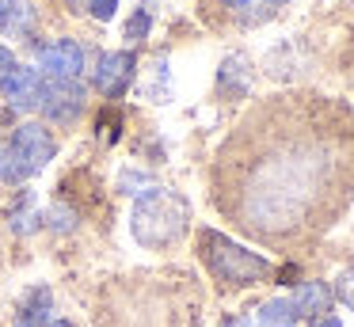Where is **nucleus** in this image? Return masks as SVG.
Segmentation results:
<instances>
[{
	"instance_id": "nucleus-12",
	"label": "nucleus",
	"mask_w": 354,
	"mask_h": 327,
	"mask_svg": "<svg viewBox=\"0 0 354 327\" xmlns=\"http://www.w3.org/2000/svg\"><path fill=\"white\" fill-rule=\"evenodd\" d=\"M297 308H293L290 297H270L267 304H259V316L255 324L259 327H297Z\"/></svg>"
},
{
	"instance_id": "nucleus-7",
	"label": "nucleus",
	"mask_w": 354,
	"mask_h": 327,
	"mask_svg": "<svg viewBox=\"0 0 354 327\" xmlns=\"http://www.w3.org/2000/svg\"><path fill=\"white\" fill-rule=\"evenodd\" d=\"M133 73H138V57H133V50H107V53H100V61H95L92 84L107 99H118L126 88H130Z\"/></svg>"
},
{
	"instance_id": "nucleus-17",
	"label": "nucleus",
	"mask_w": 354,
	"mask_h": 327,
	"mask_svg": "<svg viewBox=\"0 0 354 327\" xmlns=\"http://www.w3.org/2000/svg\"><path fill=\"white\" fill-rule=\"evenodd\" d=\"M331 293H335L339 301H343L346 308L354 312V266H346V270L339 274V278H335V286H331Z\"/></svg>"
},
{
	"instance_id": "nucleus-14",
	"label": "nucleus",
	"mask_w": 354,
	"mask_h": 327,
	"mask_svg": "<svg viewBox=\"0 0 354 327\" xmlns=\"http://www.w3.org/2000/svg\"><path fill=\"white\" fill-rule=\"evenodd\" d=\"M149 30H153V12H149V8H138V12L122 23V38L130 46L141 42V38H149Z\"/></svg>"
},
{
	"instance_id": "nucleus-1",
	"label": "nucleus",
	"mask_w": 354,
	"mask_h": 327,
	"mask_svg": "<svg viewBox=\"0 0 354 327\" xmlns=\"http://www.w3.org/2000/svg\"><path fill=\"white\" fill-rule=\"evenodd\" d=\"M354 198V111L324 95H274L244 114L214 164V202L244 236L297 247Z\"/></svg>"
},
{
	"instance_id": "nucleus-19",
	"label": "nucleus",
	"mask_w": 354,
	"mask_h": 327,
	"mask_svg": "<svg viewBox=\"0 0 354 327\" xmlns=\"http://www.w3.org/2000/svg\"><path fill=\"white\" fill-rule=\"evenodd\" d=\"M12 73H16V53H12L8 46H0V95H4V88H8Z\"/></svg>"
},
{
	"instance_id": "nucleus-25",
	"label": "nucleus",
	"mask_w": 354,
	"mask_h": 327,
	"mask_svg": "<svg viewBox=\"0 0 354 327\" xmlns=\"http://www.w3.org/2000/svg\"><path fill=\"white\" fill-rule=\"evenodd\" d=\"M263 4H270V8H278V4H290V0H263Z\"/></svg>"
},
{
	"instance_id": "nucleus-20",
	"label": "nucleus",
	"mask_w": 354,
	"mask_h": 327,
	"mask_svg": "<svg viewBox=\"0 0 354 327\" xmlns=\"http://www.w3.org/2000/svg\"><path fill=\"white\" fill-rule=\"evenodd\" d=\"M84 4H88V12H92L95 19L107 23V19H115V12H118V4H122V0H84Z\"/></svg>"
},
{
	"instance_id": "nucleus-24",
	"label": "nucleus",
	"mask_w": 354,
	"mask_h": 327,
	"mask_svg": "<svg viewBox=\"0 0 354 327\" xmlns=\"http://www.w3.org/2000/svg\"><path fill=\"white\" fill-rule=\"evenodd\" d=\"M46 327H77V324H73V319H57V316H54V319H50Z\"/></svg>"
},
{
	"instance_id": "nucleus-6",
	"label": "nucleus",
	"mask_w": 354,
	"mask_h": 327,
	"mask_svg": "<svg viewBox=\"0 0 354 327\" xmlns=\"http://www.w3.org/2000/svg\"><path fill=\"white\" fill-rule=\"evenodd\" d=\"M84 46L77 38H54L39 50V73L46 80H80L84 76Z\"/></svg>"
},
{
	"instance_id": "nucleus-22",
	"label": "nucleus",
	"mask_w": 354,
	"mask_h": 327,
	"mask_svg": "<svg viewBox=\"0 0 354 327\" xmlns=\"http://www.w3.org/2000/svg\"><path fill=\"white\" fill-rule=\"evenodd\" d=\"M225 8H232V12H248V8L255 4V0H221Z\"/></svg>"
},
{
	"instance_id": "nucleus-13",
	"label": "nucleus",
	"mask_w": 354,
	"mask_h": 327,
	"mask_svg": "<svg viewBox=\"0 0 354 327\" xmlns=\"http://www.w3.org/2000/svg\"><path fill=\"white\" fill-rule=\"evenodd\" d=\"M171 73H168V61H156L153 68L145 73V84H141V91H145V99H153V103H168V95H171Z\"/></svg>"
},
{
	"instance_id": "nucleus-9",
	"label": "nucleus",
	"mask_w": 354,
	"mask_h": 327,
	"mask_svg": "<svg viewBox=\"0 0 354 327\" xmlns=\"http://www.w3.org/2000/svg\"><path fill=\"white\" fill-rule=\"evenodd\" d=\"M50 319H54V289L50 286H31L24 293V301L16 304V319L12 324L16 327H46Z\"/></svg>"
},
{
	"instance_id": "nucleus-2",
	"label": "nucleus",
	"mask_w": 354,
	"mask_h": 327,
	"mask_svg": "<svg viewBox=\"0 0 354 327\" xmlns=\"http://www.w3.org/2000/svg\"><path fill=\"white\" fill-rule=\"evenodd\" d=\"M191 228V202L171 187H145L138 190L130 209V232L141 247L168 251Z\"/></svg>"
},
{
	"instance_id": "nucleus-21",
	"label": "nucleus",
	"mask_w": 354,
	"mask_h": 327,
	"mask_svg": "<svg viewBox=\"0 0 354 327\" xmlns=\"http://www.w3.org/2000/svg\"><path fill=\"white\" fill-rule=\"evenodd\" d=\"M12 12H16V0H0V27H8Z\"/></svg>"
},
{
	"instance_id": "nucleus-16",
	"label": "nucleus",
	"mask_w": 354,
	"mask_h": 327,
	"mask_svg": "<svg viewBox=\"0 0 354 327\" xmlns=\"http://www.w3.org/2000/svg\"><path fill=\"white\" fill-rule=\"evenodd\" d=\"M31 27H35V12H31V4L16 0V12H12V19H8V27H4V30H12V35H27Z\"/></svg>"
},
{
	"instance_id": "nucleus-8",
	"label": "nucleus",
	"mask_w": 354,
	"mask_h": 327,
	"mask_svg": "<svg viewBox=\"0 0 354 327\" xmlns=\"http://www.w3.org/2000/svg\"><path fill=\"white\" fill-rule=\"evenodd\" d=\"M42 91H46V76L39 73V65H16L8 88H4V99L16 111H39Z\"/></svg>"
},
{
	"instance_id": "nucleus-4",
	"label": "nucleus",
	"mask_w": 354,
	"mask_h": 327,
	"mask_svg": "<svg viewBox=\"0 0 354 327\" xmlns=\"http://www.w3.org/2000/svg\"><path fill=\"white\" fill-rule=\"evenodd\" d=\"M8 149H12V156L24 164L27 179L39 175L42 167L57 156V141H54V133H50L46 122H24V126H16L12 137H8Z\"/></svg>"
},
{
	"instance_id": "nucleus-3",
	"label": "nucleus",
	"mask_w": 354,
	"mask_h": 327,
	"mask_svg": "<svg viewBox=\"0 0 354 327\" xmlns=\"http://www.w3.org/2000/svg\"><path fill=\"white\" fill-rule=\"evenodd\" d=\"M198 259L209 270V278L221 281L225 289H252L274 274V263L267 255L244 247L217 228H198Z\"/></svg>"
},
{
	"instance_id": "nucleus-15",
	"label": "nucleus",
	"mask_w": 354,
	"mask_h": 327,
	"mask_svg": "<svg viewBox=\"0 0 354 327\" xmlns=\"http://www.w3.org/2000/svg\"><path fill=\"white\" fill-rule=\"evenodd\" d=\"M24 179H27L24 164H19L16 156H12L8 144H0V183H24Z\"/></svg>"
},
{
	"instance_id": "nucleus-18",
	"label": "nucleus",
	"mask_w": 354,
	"mask_h": 327,
	"mask_svg": "<svg viewBox=\"0 0 354 327\" xmlns=\"http://www.w3.org/2000/svg\"><path fill=\"white\" fill-rule=\"evenodd\" d=\"M50 228H57V232H73V228H77V213H73L69 205H54V209H50Z\"/></svg>"
},
{
	"instance_id": "nucleus-11",
	"label": "nucleus",
	"mask_w": 354,
	"mask_h": 327,
	"mask_svg": "<svg viewBox=\"0 0 354 327\" xmlns=\"http://www.w3.org/2000/svg\"><path fill=\"white\" fill-rule=\"evenodd\" d=\"M290 301H293V308H297V316L316 319V316H328V312H331L335 293H331L328 281H301L297 293H293Z\"/></svg>"
},
{
	"instance_id": "nucleus-10",
	"label": "nucleus",
	"mask_w": 354,
	"mask_h": 327,
	"mask_svg": "<svg viewBox=\"0 0 354 327\" xmlns=\"http://www.w3.org/2000/svg\"><path fill=\"white\" fill-rule=\"evenodd\" d=\"M248 88H252V65H248L244 53H229L217 68V91L229 99H240L248 95Z\"/></svg>"
},
{
	"instance_id": "nucleus-5",
	"label": "nucleus",
	"mask_w": 354,
	"mask_h": 327,
	"mask_svg": "<svg viewBox=\"0 0 354 327\" xmlns=\"http://www.w3.org/2000/svg\"><path fill=\"white\" fill-rule=\"evenodd\" d=\"M84 106H88V91L80 80H46L39 114L46 118V126H73V122H80Z\"/></svg>"
},
{
	"instance_id": "nucleus-23",
	"label": "nucleus",
	"mask_w": 354,
	"mask_h": 327,
	"mask_svg": "<svg viewBox=\"0 0 354 327\" xmlns=\"http://www.w3.org/2000/svg\"><path fill=\"white\" fill-rule=\"evenodd\" d=\"M308 327H343V324H339L335 316H316V319H313V324H308Z\"/></svg>"
}]
</instances>
